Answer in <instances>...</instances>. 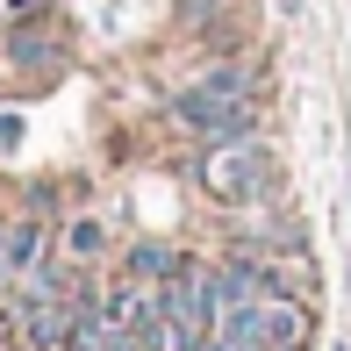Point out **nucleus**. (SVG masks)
<instances>
[{"label": "nucleus", "mask_w": 351, "mask_h": 351, "mask_svg": "<svg viewBox=\"0 0 351 351\" xmlns=\"http://www.w3.org/2000/svg\"><path fill=\"white\" fill-rule=\"evenodd\" d=\"M36 251H43V230L29 222V230H8V251H0V258H8L14 273H22V265H36Z\"/></svg>", "instance_id": "obj_5"}, {"label": "nucleus", "mask_w": 351, "mask_h": 351, "mask_svg": "<svg viewBox=\"0 0 351 351\" xmlns=\"http://www.w3.org/2000/svg\"><path fill=\"white\" fill-rule=\"evenodd\" d=\"M172 115L186 122V130H201V136H215V143H230V136H251V101H244V72H215L208 86H194V93H172Z\"/></svg>", "instance_id": "obj_1"}, {"label": "nucleus", "mask_w": 351, "mask_h": 351, "mask_svg": "<svg viewBox=\"0 0 351 351\" xmlns=\"http://www.w3.org/2000/svg\"><path fill=\"white\" fill-rule=\"evenodd\" d=\"M65 244H72V258H101V251H108V230L93 215H79L72 230H65Z\"/></svg>", "instance_id": "obj_4"}, {"label": "nucleus", "mask_w": 351, "mask_h": 351, "mask_svg": "<svg viewBox=\"0 0 351 351\" xmlns=\"http://www.w3.org/2000/svg\"><path fill=\"white\" fill-rule=\"evenodd\" d=\"M208 186H215V194H230V201H258L265 186H273V158H265L258 143H237L230 158H215V165H208Z\"/></svg>", "instance_id": "obj_2"}, {"label": "nucleus", "mask_w": 351, "mask_h": 351, "mask_svg": "<svg viewBox=\"0 0 351 351\" xmlns=\"http://www.w3.org/2000/svg\"><path fill=\"white\" fill-rule=\"evenodd\" d=\"M180 265H186V258H172L165 244H136V251H130V280H172Z\"/></svg>", "instance_id": "obj_3"}, {"label": "nucleus", "mask_w": 351, "mask_h": 351, "mask_svg": "<svg viewBox=\"0 0 351 351\" xmlns=\"http://www.w3.org/2000/svg\"><path fill=\"white\" fill-rule=\"evenodd\" d=\"M0 251H8V222H0Z\"/></svg>", "instance_id": "obj_6"}]
</instances>
